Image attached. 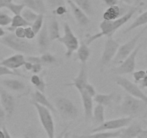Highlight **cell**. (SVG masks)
<instances>
[{
	"instance_id": "cell-1",
	"label": "cell",
	"mask_w": 147,
	"mask_h": 138,
	"mask_svg": "<svg viewBox=\"0 0 147 138\" xmlns=\"http://www.w3.org/2000/svg\"><path fill=\"white\" fill-rule=\"evenodd\" d=\"M144 3L140 1L137 5L130 7L129 9L124 14L114 20H103L99 25L100 29V32L88 36L87 40H86V43L88 45L91 44L93 42L97 40L98 39L100 38V37H103V36H106L107 37H112L113 34H114V33L119 29H120V27H121L123 24H126L131 19V17L134 15L135 13L140 11L141 7L144 6Z\"/></svg>"
},
{
	"instance_id": "cell-2",
	"label": "cell",
	"mask_w": 147,
	"mask_h": 138,
	"mask_svg": "<svg viewBox=\"0 0 147 138\" xmlns=\"http://www.w3.org/2000/svg\"><path fill=\"white\" fill-rule=\"evenodd\" d=\"M147 103L143 100L126 94L123 97L120 106V113L123 116L137 117L143 114L146 109Z\"/></svg>"
},
{
	"instance_id": "cell-3",
	"label": "cell",
	"mask_w": 147,
	"mask_h": 138,
	"mask_svg": "<svg viewBox=\"0 0 147 138\" xmlns=\"http://www.w3.org/2000/svg\"><path fill=\"white\" fill-rule=\"evenodd\" d=\"M24 39L25 38H19L14 32H11V33L1 37L0 43L18 53L27 55L32 54L34 52V47L30 42Z\"/></svg>"
},
{
	"instance_id": "cell-4",
	"label": "cell",
	"mask_w": 147,
	"mask_h": 138,
	"mask_svg": "<svg viewBox=\"0 0 147 138\" xmlns=\"http://www.w3.org/2000/svg\"><path fill=\"white\" fill-rule=\"evenodd\" d=\"M32 104L35 108L38 114L39 119L44 129L45 132L47 134L49 138H54L55 134V127L54 120L52 116L51 111L48 108L40 105L37 102L32 101Z\"/></svg>"
},
{
	"instance_id": "cell-5",
	"label": "cell",
	"mask_w": 147,
	"mask_h": 138,
	"mask_svg": "<svg viewBox=\"0 0 147 138\" xmlns=\"http://www.w3.org/2000/svg\"><path fill=\"white\" fill-rule=\"evenodd\" d=\"M55 108L65 121L75 120L78 116V109L70 99L64 96L58 97L55 101Z\"/></svg>"
},
{
	"instance_id": "cell-6",
	"label": "cell",
	"mask_w": 147,
	"mask_h": 138,
	"mask_svg": "<svg viewBox=\"0 0 147 138\" xmlns=\"http://www.w3.org/2000/svg\"><path fill=\"white\" fill-rule=\"evenodd\" d=\"M63 31L64 34L58 39V41L65 46L66 49L65 55L66 58H70L73 55L75 51H77L80 43L79 40L72 30L71 27L67 22H65L63 24Z\"/></svg>"
},
{
	"instance_id": "cell-7",
	"label": "cell",
	"mask_w": 147,
	"mask_h": 138,
	"mask_svg": "<svg viewBox=\"0 0 147 138\" xmlns=\"http://www.w3.org/2000/svg\"><path fill=\"white\" fill-rule=\"evenodd\" d=\"M147 30V24L144 27L143 29L140 30L134 37H132L131 40L126 42V43L123 45H120L119 48L118 50L117 54H116V57L113 59V63L116 64H120L124 59H126L132 52L134 51L137 44L138 41L139 39L141 38L142 35L144 34V32Z\"/></svg>"
},
{
	"instance_id": "cell-8",
	"label": "cell",
	"mask_w": 147,
	"mask_h": 138,
	"mask_svg": "<svg viewBox=\"0 0 147 138\" xmlns=\"http://www.w3.org/2000/svg\"><path fill=\"white\" fill-rule=\"evenodd\" d=\"M115 80L116 84L124 89L129 94L142 99L147 103V95L142 91V89L136 83H132L129 79L123 77L121 75H117L115 77Z\"/></svg>"
},
{
	"instance_id": "cell-9",
	"label": "cell",
	"mask_w": 147,
	"mask_h": 138,
	"mask_svg": "<svg viewBox=\"0 0 147 138\" xmlns=\"http://www.w3.org/2000/svg\"><path fill=\"white\" fill-rule=\"evenodd\" d=\"M120 44L118 41L112 37H108L105 43L104 49L102 53V55L100 60V66L101 68H103L111 61L117 54L118 50Z\"/></svg>"
},
{
	"instance_id": "cell-10",
	"label": "cell",
	"mask_w": 147,
	"mask_h": 138,
	"mask_svg": "<svg viewBox=\"0 0 147 138\" xmlns=\"http://www.w3.org/2000/svg\"><path fill=\"white\" fill-rule=\"evenodd\" d=\"M133 117L131 116H123L118 119H111V120L105 121L103 124L96 126L91 130L92 132H100V131L107 130H116L122 128L126 127L131 123Z\"/></svg>"
},
{
	"instance_id": "cell-11",
	"label": "cell",
	"mask_w": 147,
	"mask_h": 138,
	"mask_svg": "<svg viewBox=\"0 0 147 138\" xmlns=\"http://www.w3.org/2000/svg\"><path fill=\"white\" fill-rule=\"evenodd\" d=\"M143 43L136 47L134 51L120 63L119 66L114 68V73L116 75H125L133 73L136 68V59L138 53L140 50Z\"/></svg>"
},
{
	"instance_id": "cell-12",
	"label": "cell",
	"mask_w": 147,
	"mask_h": 138,
	"mask_svg": "<svg viewBox=\"0 0 147 138\" xmlns=\"http://www.w3.org/2000/svg\"><path fill=\"white\" fill-rule=\"evenodd\" d=\"M0 102L6 112L7 117H11L15 109V99L11 93L1 86H0Z\"/></svg>"
},
{
	"instance_id": "cell-13",
	"label": "cell",
	"mask_w": 147,
	"mask_h": 138,
	"mask_svg": "<svg viewBox=\"0 0 147 138\" xmlns=\"http://www.w3.org/2000/svg\"><path fill=\"white\" fill-rule=\"evenodd\" d=\"M67 2L71 9L72 13L74 16L75 19L77 21L78 24L80 27H87L90 23V19L88 15L80 8L73 0H67Z\"/></svg>"
},
{
	"instance_id": "cell-14",
	"label": "cell",
	"mask_w": 147,
	"mask_h": 138,
	"mask_svg": "<svg viewBox=\"0 0 147 138\" xmlns=\"http://www.w3.org/2000/svg\"><path fill=\"white\" fill-rule=\"evenodd\" d=\"M88 83V70L86 63V64L81 65V67H80L78 76L73 79L71 83H69L67 85L76 87L80 93L82 91L84 90L85 87Z\"/></svg>"
},
{
	"instance_id": "cell-15",
	"label": "cell",
	"mask_w": 147,
	"mask_h": 138,
	"mask_svg": "<svg viewBox=\"0 0 147 138\" xmlns=\"http://www.w3.org/2000/svg\"><path fill=\"white\" fill-rule=\"evenodd\" d=\"M25 63L26 59L23 54L17 53V54H14L7 58L1 60L0 64L6 66L11 70H16L22 66H24Z\"/></svg>"
},
{
	"instance_id": "cell-16",
	"label": "cell",
	"mask_w": 147,
	"mask_h": 138,
	"mask_svg": "<svg viewBox=\"0 0 147 138\" xmlns=\"http://www.w3.org/2000/svg\"><path fill=\"white\" fill-rule=\"evenodd\" d=\"M81 96L82 103H83V111H84L85 117L86 119H92L93 111V97L84 90L80 92Z\"/></svg>"
},
{
	"instance_id": "cell-17",
	"label": "cell",
	"mask_w": 147,
	"mask_h": 138,
	"mask_svg": "<svg viewBox=\"0 0 147 138\" xmlns=\"http://www.w3.org/2000/svg\"><path fill=\"white\" fill-rule=\"evenodd\" d=\"M144 129L139 123H131L127 127L122 128V132L120 137L133 138L140 137Z\"/></svg>"
},
{
	"instance_id": "cell-18",
	"label": "cell",
	"mask_w": 147,
	"mask_h": 138,
	"mask_svg": "<svg viewBox=\"0 0 147 138\" xmlns=\"http://www.w3.org/2000/svg\"><path fill=\"white\" fill-rule=\"evenodd\" d=\"M1 83L6 89L17 93L23 92L26 89L25 83L18 79L4 78L1 80Z\"/></svg>"
},
{
	"instance_id": "cell-19",
	"label": "cell",
	"mask_w": 147,
	"mask_h": 138,
	"mask_svg": "<svg viewBox=\"0 0 147 138\" xmlns=\"http://www.w3.org/2000/svg\"><path fill=\"white\" fill-rule=\"evenodd\" d=\"M51 42L50 35H49L47 25L46 24H44L42 28L38 33V37H37V44H38L40 50L45 51L49 47Z\"/></svg>"
},
{
	"instance_id": "cell-20",
	"label": "cell",
	"mask_w": 147,
	"mask_h": 138,
	"mask_svg": "<svg viewBox=\"0 0 147 138\" xmlns=\"http://www.w3.org/2000/svg\"><path fill=\"white\" fill-rule=\"evenodd\" d=\"M126 10H125L124 7H121V6L119 7V5L109 7V8L103 13V20H114L124 14L126 13Z\"/></svg>"
},
{
	"instance_id": "cell-21",
	"label": "cell",
	"mask_w": 147,
	"mask_h": 138,
	"mask_svg": "<svg viewBox=\"0 0 147 138\" xmlns=\"http://www.w3.org/2000/svg\"><path fill=\"white\" fill-rule=\"evenodd\" d=\"M122 129L116 130L100 131V132H93V134L88 135H80L78 137H88V138H114L120 137L121 135Z\"/></svg>"
},
{
	"instance_id": "cell-22",
	"label": "cell",
	"mask_w": 147,
	"mask_h": 138,
	"mask_svg": "<svg viewBox=\"0 0 147 138\" xmlns=\"http://www.w3.org/2000/svg\"><path fill=\"white\" fill-rule=\"evenodd\" d=\"M32 101L37 102V103H40V105H42V106L48 108L53 113H55L56 111H57L56 108L52 104L51 102L46 97V96L45 95V93H42V92L38 90H36L32 93Z\"/></svg>"
},
{
	"instance_id": "cell-23",
	"label": "cell",
	"mask_w": 147,
	"mask_h": 138,
	"mask_svg": "<svg viewBox=\"0 0 147 138\" xmlns=\"http://www.w3.org/2000/svg\"><path fill=\"white\" fill-rule=\"evenodd\" d=\"M25 7L31 9L38 14L46 12V6L44 0H22Z\"/></svg>"
},
{
	"instance_id": "cell-24",
	"label": "cell",
	"mask_w": 147,
	"mask_h": 138,
	"mask_svg": "<svg viewBox=\"0 0 147 138\" xmlns=\"http://www.w3.org/2000/svg\"><path fill=\"white\" fill-rule=\"evenodd\" d=\"M48 28V32L49 35H50V38L51 41H54V40H58L60 38V26H59L58 21H57V18H56V15L54 14L50 20L49 25L47 26Z\"/></svg>"
},
{
	"instance_id": "cell-25",
	"label": "cell",
	"mask_w": 147,
	"mask_h": 138,
	"mask_svg": "<svg viewBox=\"0 0 147 138\" xmlns=\"http://www.w3.org/2000/svg\"><path fill=\"white\" fill-rule=\"evenodd\" d=\"M90 54L91 52L89 48L88 45L82 41L77 50V58L82 64H86L90 58Z\"/></svg>"
},
{
	"instance_id": "cell-26",
	"label": "cell",
	"mask_w": 147,
	"mask_h": 138,
	"mask_svg": "<svg viewBox=\"0 0 147 138\" xmlns=\"http://www.w3.org/2000/svg\"><path fill=\"white\" fill-rule=\"evenodd\" d=\"M92 119L96 126L101 124L105 122V108L103 105L98 103L93 108Z\"/></svg>"
},
{
	"instance_id": "cell-27",
	"label": "cell",
	"mask_w": 147,
	"mask_h": 138,
	"mask_svg": "<svg viewBox=\"0 0 147 138\" xmlns=\"http://www.w3.org/2000/svg\"><path fill=\"white\" fill-rule=\"evenodd\" d=\"M116 96V92H111L108 94H102V93H96L93 97V100L97 103L102 104L104 106H110Z\"/></svg>"
},
{
	"instance_id": "cell-28",
	"label": "cell",
	"mask_w": 147,
	"mask_h": 138,
	"mask_svg": "<svg viewBox=\"0 0 147 138\" xmlns=\"http://www.w3.org/2000/svg\"><path fill=\"white\" fill-rule=\"evenodd\" d=\"M31 23L28 22L21 14H17V15H14L12 17L11 23L9 27H7V30H9V32H14V30H15V29L17 27H26L27 26L31 25Z\"/></svg>"
},
{
	"instance_id": "cell-29",
	"label": "cell",
	"mask_w": 147,
	"mask_h": 138,
	"mask_svg": "<svg viewBox=\"0 0 147 138\" xmlns=\"http://www.w3.org/2000/svg\"><path fill=\"white\" fill-rule=\"evenodd\" d=\"M145 24H147V10L136 17V20L123 31V34L130 32L132 30H135L141 26L145 25Z\"/></svg>"
},
{
	"instance_id": "cell-30",
	"label": "cell",
	"mask_w": 147,
	"mask_h": 138,
	"mask_svg": "<svg viewBox=\"0 0 147 138\" xmlns=\"http://www.w3.org/2000/svg\"><path fill=\"white\" fill-rule=\"evenodd\" d=\"M73 1L88 16H91L94 14L93 7L90 0H73Z\"/></svg>"
},
{
	"instance_id": "cell-31",
	"label": "cell",
	"mask_w": 147,
	"mask_h": 138,
	"mask_svg": "<svg viewBox=\"0 0 147 138\" xmlns=\"http://www.w3.org/2000/svg\"><path fill=\"white\" fill-rule=\"evenodd\" d=\"M21 15L28 22L32 24V23L36 20V18L38 17L39 14H37V13H36L35 12L33 11V10H32L31 9L27 8V7H24V9L22 12Z\"/></svg>"
},
{
	"instance_id": "cell-32",
	"label": "cell",
	"mask_w": 147,
	"mask_h": 138,
	"mask_svg": "<svg viewBox=\"0 0 147 138\" xmlns=\"http://www.w3.org/2000/svg\"><path fill=\"white\" fill-rule=\"evenodd\" d=\"M43 25H44V14H40L38 17L36 18V20L32 23L31 27L36 33V34H38L41 29L42 28Z\"/></svg>"
},
{
	"instance_id": "cell-33",
	"label": "cell",
	"mask_w": 147,
	"mask_h": 138,
	"mask_svg": "<svg viewBox=\"0 0 147 138\" xmlns=\"http://www.w3.org/2000/svg\"><path fill=\"white\" fill-rule=\"evenodd\" d=\"M25 7L24 4L22 3H20V4H15V3L11 2L7 5V9L8 10H9L11 12H12L14 15H17V14H21L22 12L24 9V8Z\"/></svg>"
},
{
	"instance_id": "cell-34",
	"label": "cell",
	"mask_w": 147,
	"mask_h": 138,
	"mask_svg": "<svg viewBox=\"0 0 147 138\" xmlns=\"http://www.w3.org/2000/svg\"><path fill=\"white\" fill-rule=\"evenodd\" d=\"M40 58H41V62L42 63H44V64H54L57 62V58L55 57V56L53 55V54L50 53H45L40 56Z\"/></svg>"
},
{
	"instance_id": "cell-35",
	"label": "cell",
	"mask_w": 147,
	"mask_h": 138,
	"mask_svg": "<svg viewBox=\"0 0 147 138\" xmlns=\"http://www.w3.org/2000/svg\"><path fill=\"white\" fill-rule=\"evenodd\" d=\"M7 75L22 76V75L17 71H16V70H11V69L0 64V77L3 76H7Z\"/></svg>"
},
{
	"instance_id": "cell-36",
	"label": "cell",
	"mask_w": 147,
	"mask_h": 138,
	"mask_svg": "<svg viewBox=\"0 0 147 138\" xmlns=\"http://www.w3.org/2000/svg\"><path fill=\"white\" fill-rule=\"evenodd\" d=\"M12 17H10L7 13L0 12V26L1 27H6L11 24Z\"/></svg>"
},
{
	"instance_id": "cell-37",
	"label": "cell",
	"mask_w": 147,
	"mask_h": 138,
	"mask_svg": "<svg viewBox=\"0 0 147 138\" xmlns=\"http://www.w3.org/2000/svg\"><path fill=\"white\" fill-rule=\"evenodd\" d=\"M47 2L53 12L57 7L65 5V0H47Z\"/></svg>"
},
{
	"instance_id": "cell-38",
	"label": "cell",
	"mask_w": 147,
	"mask_h": 138,
	"mask_svg": "<svg viewBox=\"0 0 147 138\" xmlns=\"http://www.w3.org/2000/svg\"><path fill=\"white\" fill-rule=\"evenodd\" d=\"M146 76V70H137V71L134 72L133 73V77L134 79L135 80V83H140L141 80Z\"/></svg>"
},
{
	"instance_id": "cell-39",
	"label": "cell",
	"mask_w": 147,
	"mask_h": 138,
	"mask_svg": "<svg viewBox=\"0 0 147 138\" xmlns=\"http://www.w3.org/2000/svg\"><path fill=\"white\" fill-rule=\"evenodd\" d=\"M24 30H25V38L27 40H32L34 38L36 35V33L34 32V31L33 30V29L32 28V27L30 26H27V27H24Z\"/></svg>"
},
{
	"instance_id": "cell-40",
	"label": "cell",
	"mask_w": 147,
	"mask_h": 138,
	"mask_svg": "<svg viewBox=\"0 0 147 138\" xmlns=\"http://www.w3.org/2000/svg\"><path fill=\"white\" fill-rule=\"evenodd\" d=\"M84 91H85L87 92V93H88L90 96H92L93 98L94 97L96 94V89H95L94 86H93V85H91L90 83H88L87 84H86V87H85V89H84Z\"/></svg>"
},
{
	"instance_id": "cell-41",
	"label": "cell",
	"mask_w": 147,
	"mask_h": 138,
	"mask_svg": "<svg viewBox=\"0 0 147 138\" xmlns=\"http://www.w3.org/2000/svg\"><path fill=\"white\" fill-rule=\"evenodd\" d=\"M53 14H55V15H58V16H62L64 15L67 12V9L66 7V5L65 6H61V7H57L56 9H55L54 11L53 12Z\"/></svg>"
},
{
	"instance_id": "cell-42",
	"label": "cell",
	"mask_w": 147,
	"mask_h": 138,
	"mask_svg": "<svg viewBox=\"0 0 147 138\" xmlns=\"http://www.w3.org/2000/svg\"><path fill=\"white\" fill-rule=\"evenodd\" d=\"M14 33L19 38H25V30H24V27H17L15 30H14Z\"/></svg>"
},
{
	"instance_id": "cell-43",
	"label": "cell",
	"mask_w": 147,
	"mask_h": 138,
	"mask_svg": "<svg viewBox=\"0 0 147 138\" xmlns=\"http://www.w3.org/2000/svg\"><path fill=\"white\" fill-rule=\"evenodd\" d=\"M36 89V90H38L40 91L45 93V89H46V83L45 82L44 79H43L42 76H41V80H40V83L37 85L36 86H34Z\"/></svg>"
},
{
	"instance_id": "cell-44",
	"label": "cell",
	"mask_w": 147,
	"mask_h": 138,
	"mask_svg": "<svg viewBox=\"0 0 147 138\" xmlns=\"http://www.w3.org/2000/svg\"><path fill=\"white\" fill-rule=\"evenodd\" d=\"M26 60H27V61L30 62V63H33V64H34V63H42L40 56L30 55L27 57Z\"/></svg>"
},
{
	"instance_id": "cell-45",
	"label": "cell",
	"mask_w": 147,
	"mask_h": 138,
	"mask_svg": "<svg viewBox=\"0 0 147 138\" xmlns=\"http://www.w3.org/2000/svg\"><path fill=\"white\" fill-rule=\"evenodd\" d=\"M42 63H34V64H33L32 69L31 71L34 74H37L42 71Z\"/></svg>"
},
{
	"instance_id": "cell-46",
	"label": "cell",
	"mask_w": 147,
	"mask_h": 138,
	"mask_svg": "<svg viewBox=\"0 0 147 138\" xmlns=\"http://www.w3.org/2000/svg\"><path fill=\"white\" fill-rule=\"evenodd\" d=\"M6 117H7L6 112L3 109V107L1 108L0 106V128L2 127L3 125L4 124V120H5Z\"/></svg>"
},
{
	"instance_id": "cell-47",
	"label": "cell",
	"mask_w": 147,
	"mask_h": 138,
	"mask_svg": "<svg viewBox=\"0 0 147 138\" xmlns=\"http://www.w3.org/2000/svg\"><path fill=\"white\" fill-rule=\"evenodd\" d=\"M40 80H41V76H39L38 75L34 74V73H33V75L30 78V82L34 86H36L40 83Z\"/></svg>"
},
{
	"instance_id": "cell-48",
	"label": "cell",
	"mask_w": 147,
	"mask_h": 138,
	"mask_svg": "<svg viewBox=\"0 0 147 138\" xmlns=\"http://www.w3.org/2000/svg\"><path fill=\"white\" fill-rule=\"evenodd\" d=\"M106 5L108 7H112V6L119 5V0H103Z\"/></svg>"
},
{
	"instance_id": "cell-49",
	"label": "cell",
	"mask_w": 147,
	"mask_h": 138,
	"mask_svg": "<svg viewBox=\"0 0 147 138\" xmlns=\"http://www.w3.org/2000/svg\"><path fill=\"white\" fill-rule=\"evenodd\" d=\"M13 0H0V9L2 8H7L9 3L12 2Z\"/></svg>"
},
{
	"instance_id": "cell-50",
	"label": "cell",
	"mask_w": 147,
	"mask_h": 138,
	"mask_svg": "<svg viewBox=\"0 0 147 138\" xmlns=\"http://www.w3.org/2000/svg\"><path fill=\"white\" fill-rule=\"evenodd\" d=\"M1 129H2L3 132H4V137H5V138H10L11 137V135L9 134V132L8 129H7V127H6L5 125H3L2 127H1Z\"/></svg>"
},
{
	"instance_id": "cell-51",
	"label": "cell",
	"mask_w": 147,
	"mask_h": 138,
	"mask_svg": "<svg viewBox=\"0 0 147 138\" xmlns=\"http://www.w3.org/2000/svg\"><path fill=\"white\" fill-rule=\"evenodd\" d=\"M141 87L142 89H146L147 88V75L140 81Z\"/></svg>"
},
{
	"instance_id": "cell-52",
	"label": "cell",
	"mask_w": 147,
	"mask_h": 138,
	"mask_svg": "<svg viewBox=\"0 0 147 138\" xmlns=\"http://www.w3.org/2000/svg\"><path fill=\"white\" fill-rule=\"evenodd\" d=\"M32 66H33V63H30V62L27 61L26 60V63H24V67L25 68V69L27 70H29V71H31L32 69Z\"/></svg>"
},
{
	"instance_id": "cell-53",
	"label": "cell",
	"mask_w": 147,
	"mask_h": 138,
	"mask_svg": "<svg viewBox=\"0 0 147 138\" xmlns=\"http://www.w3.org/2000/svg\"><path fill=\"white\" fill-rule=\"evenodd\" d=\"M120 1L123 2L124 4H128V5H129V4H131L132 3V0H120Z\"/></svg>"
},
{
	"instance_id": "cell-54",
	"label": "cell",
	"mask_w": 147,
	"mask_h": 138,
	"mask_svg": "<svg viewBox=\"0 0 147 138\" xmlns=\"http://www.w3.org/2000/svg\"><path fill=\"white\" fill-rule=\"evenodd\" d=\"M5 35V31L0 27V37H2Z\"/></svg>"
},
{
	"instance_id": "cell-55",
	"label": "cell",
	"mask_w": 147,
	"mask_h": 138,
	"mask_svg": "<svg viewBox=\"0 0 147 138\" xmlns=\"http://www.w3.org/2000/svg\"><path fill=\"white\" fill-rule=\"evenodd\" d=\"M0 138H5L4 135V132H3L2 129H0Z\"/></svg>"
},
{
	"instance_id": "cell-56",
	"label": "cell",
	"mask_w": 147,
	"mask_h": 138,
	"mask_svg": "<svg viewBox=\"0 0 147 138\" xmlns=\"http://www.w3.org/2000/svg\"><path fill=\"white\" fill-rule=\"evenodd\" d=\"M145 60H146V64H147V50H146V56H145Z\"/></svg>"
},
{
	"instance_id": "cell-57",
	"label": "cell",
	"mask_w": 147,
	"mask_h": 138,
	"mask_svg": "<svg viewBox=\"0 0 147 138\" xmlns=\"http://www.w3.org/2000/svg\"><path fill=\"white\" fill-rule=\"evenodd\" d=\"M3 60V59H2V56H1V53H0V60Z\"/></svg>"
},
{
	"instance_id": "cell-58",
	"label": "cell",
	"mask_w": 147,
	"mask_h": 138,
	"mask_svg": "<svg viewBox=\"0 0 147 138\" xmlns=\"http://www.w3.org/2000/svg\"><path fill=\"white\" fill-rule=\"evenodd\" d=\"M146 75H147V69L146 70Z\"/></svg>"
}]
</instances>
